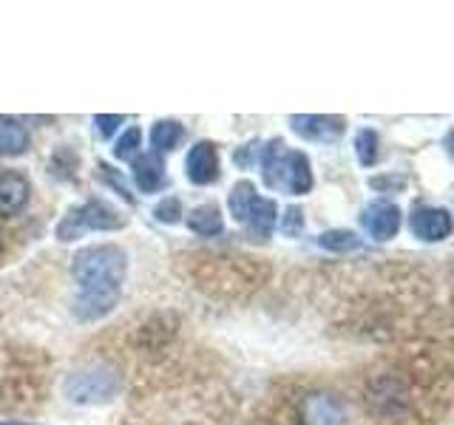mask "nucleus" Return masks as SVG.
Returning a JSON list of instances; mask_svg holds the SVG:
<instances>
[{
	"mask_svg": "<svg viewBox=\"0 0 454 425\" xmlns=\"http://www.w3.org/2000/svg\"><path fill=\"white\" fill-rule=\"evenodd\" d=\"M153 219L160 224H176L182 219V202L174 196H165L162 202H156L153 207Z\"/></svg>",
	"mask_w": 454,
	"mask_h": 425,
	"instance_id": "nucleus-20",
	"label": "nucleus"
},
{
	"mask_svg": "<svg viewBox=\"0 0 454 425\" xmlns=\"http://www.w3.org/2000/svg\"><path fill=\"white\" fill-rule=\"evenodd\" d=\"M32 145L28 128L14 117H0V156H23Z\"/></svg>",
	"mask_w": 454,
	"mask_h": 425,
	"instance_id": "nucleus-13",
	"label": "nucleus"
},
{
	"mask_svg": "<svg viewBox=\"0 0 454 425\" xmlns=\"http://www.w3.org/2000/svg\"><path fill=\"white\" fill-rule=\"evenodd\" d=\"M293 131L307 142H321V145H333L347 131L344 117H326V113H295L290 117Z\"/></svg>",
	"mask_w": 454,
	"mask_h": 425,
	"instance_id": "nucleus-6",
	"label": "nucleus"
},
{
	"mask_svg": "<svg viewBox=\"0 0 454 425\" xmlns=\"http://www.w3.org/2000/svg\"><path fill=\"white\" fill-rule=\"evenodd\" d=\"M94 122H97V134L103 139H111L117 134V128L125 122V117H120V113H97Z\"/></svg>",
	"mask_w": 454,
	"mask_h": 425,
	"instance_id": "nucleus-23",
	"label": "nucleus"
},
{
	"mask_svg": "<svg viewBox=\"0 0 454 425\" xmlns=\"http://www.w3.org/2000/svg\"><path fill=\"white\" fill-rule=\"evenodd\" d=\"M188 227L191 233L202 236V238H213L224 230V219H222V207L219 205H199L188 212Z\"/></svg>",
	"mask_w": 454,
	"mask_h": 425,
	"instance_id": "nucleus-14",
	"label": "nucleus"
},
{
	"mask_svg": "<svg viewBox=\"0 0 454 425\" xmlns=\"http://www.w3.org/2000/svg\"><path fill=\"white\" fill-rule=\"evenodd\" d=\"M255 188H253V182H247V179H241V182H236L233 184V190H231V196H227V207H231V212H233V219L241 224L245 221V216H247V210H250V205L255 202Z\"/></svg>",
	"mask_w": 454,
	"mask_h": 425,
	"instance_id": "nucleus-16",
	"label": "nucleus"
},
{
	"mask_svg": "<svg viewBox=\"0 0 454 425\" xmlns=\"http://www.w3.org/2000/svg\"><path fill=\"white\" fill-rule=\"evenodd\" d=\"M125 227V216L111 207L108 202H99V198H89L85 205H77L71 207L66 216L60 219V224H57V241H77L82 238L85 233H103V230H122Z\"/></svg>",
	"mask_w": 454,
	"mask_h": 425,
	"instance_id": "nucleus-3",
	"label": "nucleus"
},
{
	"mask_svg": "<svg viewBox=\"0 0 454 425\" xmlns=\"http://www.w3.org/2000/svg\"><path fill=\"white\" fill-rule=\"evenodd\" d=\"M298 420L301 425H347V408L330 391H309L298 403Z\"/></svg>",
	"mask_w": 454,
	"mask_h": 425,
	"instance_id": "nucleus-5",
	"label": "nucleus"
},
{
	"mask_svg": "<svg viewBox=\"0 0 454 425\" xmlns=\"http://www.w3.org/2000/svg\"><path fill=\"white\" fill-rule=\"evenodd\" d=\"M0 425H32V422H0Z\"/></svg>",
	"mask_w": 454,
	"mask_h": 425,
	"instance_id": "nucleus-26",
	"label": "nucleus"
},
{
	"mask_svg": "<svg viewBox=\"0 0 454 425\" xmlns=\"http://www.w3.org/2000/svg\"><path fill=\"white\" fill-rule=\"evenodd\" d=\"M255 145H259V142H247L245 148H239V151H236L233 162H236V165H239L241 170H245V167H250V165H253V159H255V153L262 151V148H255Z\"/></svg>",
	"mask_w": 454,
	"mask_h": 425,
	"instance_id": "nucleus-24",
	"label": "nucleus"
},
{
	"mask_svg": "<svg viewBox=\"0 0 454 425\" xmlns=\"http://www.w3.org/2000/svg\"><path fill=\"white\" fill-rule=\"evenodd\" d=\"M355 153H358V162L372 167L378 162V134L372 128H361L358 136H355Z\"/></svg>",
	"mask_w": 454,
	"mask_h": 425,
	"instance_id": "nucleus-18",
	"label": "nucleus"
},
{
	"mask_svg": "<svg viewBox=\"0 0 454 425\" xmlns=\"http://www.w3.org/2000/svg\"><path fill=\"white\" fill-rule=\"evenodd\" d=\"M99 170H103V174H99V176H103V182H106V184H111V188L117 190L128 205H134V202H137L134 193L125 188V182H122V176H120V170H114L111 165H99Z\"/></svg>",
	"mask_w": 454,
	"mask_h": 425,
	"instance_id": "nucleus-21",
	"label": "nucleus"
},
{
	"mask_svg": "<svg viewBox=\"0 0 454 425\" xmlns=\"http://www.w3.org/2000/svg\"><path fill=\"white\" fill-rule=\"evenodd\" d=\"M131 174H134V182L142 193H156L165 184V162L153 151L139 153L131 162Z\"/></svg>",
	"mask_w": 454,
	"mask_h": 425,
	"instance_id": "nucleus-12",
	"label": "nucleus"
},
{
	"mask_svg": "<svg viewBox=\"0 0 454 425\" xmlns=\"http://www.w3.org/2000/svg\"><path fill=\"white\" fill-rule=\"evenodd\" d=\"M446 148H449V153H454V128L446 134Z\"/></svg>",
	"mask_w": 454,
	"mask_h": 425,
	"instance_id": "nucleus-25",
	"label": "nucleus"
},
{
	"mask_svg": "<svg viewBox=\"0 0 454 425\" xmlns=\"http://www.w3.org/2000/svg\"><path fill=\"white\" fill-rule=\"evenodd\" d=\"M120 391V375L108 366H89L82 372L68 375L63 394L74 406H103L111 403Z\"/></svg>",
	"mask_w": 454,
	"mask_h": 425,
	"instance_id": "nucleus-4",
	"label": "nucleus"
},
{
	"mask_svg": "<svg viewBox=\"0 0 454 425\" xmlns=\"http://www.w3.org/2000/svg\"><path fill=\"white\" fill-rule=\"evenodd\" d=\"M184 174L199 188H207L219 179L222 174V159H219V148L213 142H196V145L184 156Z\"/></svg>",
	"mask_w": 454,
	"mask_h": 425,
	"instance_id": "nucleus-7",
	"label": "nucleus"
},
{
	"mask_svg": "<svg viewBox=\"0 0 454 425\" xmlns=\"http://www.w3.org/2000/svg\"><path fill=\"white\" fill-rule=\"evenodd\" d=\"M28 198H32V184L23 174L14 170H0V216H14L20 212Z\"/></svg>",
	"mask_w": 454,
	"mask_h": 425,
	"instance_id": "nucleus-10",
	"label": "nucleus"
},
{
	"mask_svg": "<svg viewBox=\"0 0 454 425\" xmlns=\"http://www.w3.org/2000/svg\"><path fill=\"white\" fill-rule=\"evenodd\" d=\"M318 244L330 252H352V250H361L364 241L349 230H326L318 236Z\"/></svg>",
	"mask_w": 454,
	"mask_h": 425,
	"instance_id": "nucleus-17",
	"label": "nucleus"
},
{
	"mask_svg": "<svg viewBox=\"0 0 454 425\" xmlns=\"http://www.w3.org/2000/svg\"><path fill=\"white\" fill-rule=\"evenodd\" d=\"M409 230L420 241H443L451 236L454 221L443 207H418L409 216Z\"/></svg>",
	"mask_w": 454,
	"mask_h": 425,
	"instance_id": "nucleus-9",
	"label": "nucleus"
},
{
	"mask_svg": "<svg viewBox=\"0 0 454 425\" xmlns=\"http://www.w3.org/2000/svg\"><path fill=\"white\" fill-rule=\"evenodd\" d=\"M262 179L270 190L304 196L312 190V165L301 151H290L281 139H270L259 151Z\"/></svg>",
	"mask_w": 454,
	"mask_h": 425,
	"instance_id": "nucleus-2",
	"label": "nucleus"
},
{
	"mask_svg": "<svg viewBox=\"0 0 454 425\" xmlns=\"http://www.w3.org/2000/svg\"><path fill=\"white\" fill-rule=\"evenodd\" d=\"M71 275L77 283V295L71 301L74 318L82 323L99 321L120 301L128 278V252L120 244L82 247L71 261Z\"/></svg>",
	"mask_w": 454,
	"mask_h": 425,
	"instance_id": "nucleus-1",
	"label": "nucleus"
},
{
	"mask_svg": "<svg viewBox=\"0 0 454 425\" xmlns=\"http://www.w3.org/2000/svg\"><path fill=\"white\" fill-rule=\"evenodd\" d=\"M276 219H278V207L273 198H262L255 196V202L250 205L247 216H245V230L250 238L255 241H267L270 236H273V227H276Z\"/></svg>",
	"mask_w": 454,
	"mask_h": 425,
	"instance_id": "nucleus-11",
	"label": "nucleus"
},
{
	"mask_svg": "<svg viewBox=\"0 0 454 425\" xmlns=\"http://www.w3.org/2000/svg\"><path fill=\"white\" fill-rule=\"evenodd\" d=\"M361 227L369 238L389 241L401 230V210L392 202H372L361 210Z\"/></svg>",
	"mask_w": 454,
	"mask_h": 425,
	"instance_id": "nucleus-8",
	"label": "nucleus"
},
{
	"mask_svg": "<svg viewBox=\"0 0 454 425\" xmlns=\"http://www.w3.org/2000/svg\"><path fill=\"white\" fill-rule=\"evenodd\" d=\"M139 139H142L139 128H128V131L117 139V145H114V156L122 162H128V159L134 162L139 156Z\"/></svg>",
	"mask_w": 454,
	"mask_h": 425,
	"instance_id": "nucleus-19",
	"label": "nucleus"
},
{
	"mask_svg": "<svg viewBox=\"0 0 454 425\" xmlns=\"http://www.w3.org/2000/svg\"><path fill=\"white\" fill-rule=\"evenodd\" d=\"M182 139H184V128L176 120H160V122H153V128H151V148H153L156 156L174 151Z\"/></svg>",
	"mask_w": 454,
	"mask_h": 425,
	"instance_id": "nucleus-15",
	"label": "nucleus"
},
{
	"mask_svg": "<svg viewBox=\"0 0 454 425\" xmlns=\"http://www.w3.org/2000/svg\"><path fill=\"white\" fill-rule=\"evenodd\" d=\"M301 230H304V212H301V207H287V212H284V219H281V233L295 238V236H301Z\"/></svg>",
	"mask_w": 454,
	"mask_h": 425,
	"instance_id": "nucleus-22",
	"label": "nucleus"
}]
</instances>
